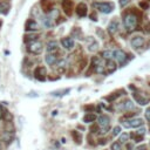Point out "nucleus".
I'll return each instance as SVG.
<instances>
[{"label": "nucleus", "instance_id": "nucleus-17", "mask_svg": "<svg viewBox=\"0 0 150 150\" xmlns=\"http://www.w3.org/2000/svg\"><path fill=\"white\" fill-rule=\"evenodd\" d=\"M45 60H46V62H47V65H49V66H53V65H55V64H56V61H57V59H56V56H55L54 54H50V53L46 55Z\"/></svg>", "mask_w": 150, "mask_h": 150}, {"label": "nucleus", "instance_id": "nucleus-8", "mask_svg": "<svg viewBox=\"0 0 150 150\" xmlns=\"http://www.w3.org/2000/svg\"><path fill=\"white\" fill-rule=\"evenodd\" d=\"M40 27H39V24L33 20V19H28L25 24V29L26 31H38Z\"/></svg>", "mask_w": 150, "mask_h": 150}, {"label": "nucleus", "instance_id": "nucleus-4", "mask_svg": "<svg viewBox=\"0 0 150 150\" xmlns=\"http://www.w3.org/2000/svg\"><path fill=\"white\" fill-rule=\"evenodd\" d=\"M28 50L33 54H40L42 52V44L39 41H34L28 45Z\"/></svg>", "mask_w": 150, "mask_h": 150}, {"label": "nucleus", "instance_id": "nucleus-7", "mask_svg": "<svg viewBox=\"0 0 150 150\" xmlns=\"http://www.w3.org/2000/svg\"><path fill=\"white\" fill-rule=\"evenodd\" d=\"M141 126H143V121L141 118H133V120H130V121L124 122L126 128H138Z\"/></svg>", "mask_w": 150, "mask_h": 150}, {"label": "nucleus", "instance_id": "nucleus-36", "mask_svg": "<svg viewBox=\"0 0 150 150\" xmlns=\"http://www.w3.org/2000/svg\"><path fill=\"white\" fill-rule=\"evenodd\" d=\"M0 27H1V21H0Z\"/></svg>", "mask_w": 150, "mask_h": 150}, {"label": "nucleus", "instance_id": "nucleus-20", "mask_svg": "<svg viewBox=\"0 0 150 150\" xmlns=\"http://www.w3.org/2000/svg\"><path fill=\"white\" fill-rule=\"evenodd\" d=\"M69 92H71V89H69V88H66V89H62V91L53 92L52 95H53V96H64V95H66V94L69 93Z\"/></svg>", "mask_w": 150, "mask_h": 150}, {"label": "nucleus", "instance_id": "nucleus-29", "mask_svg": "<svg viewBox=\"0 0 150 150\" xmlns=\"http://www.w3.org/2000/svg\"><path fill=\"white\" fill-rule=\"evenodd\" d=\"M117 96H118V94H117V93H114L113 95H110V96H107V97H106V100H108L109 102H111V101H114V100H115Z\"/></svg>", "mask_w": 150, "mask_h": 150}, {"label": "nucleus", "instance_id": "nucleus-3", "mask_svg": "<svg viewBox=\"0 0 150 150\" xmlns=\"http://www.w3.org/2000/svg\"><path fill=\"white\" fill-rule=\"evenodd\" d=\"M99 127L101 128L102 133H106V131L109 130V128H110V120H109L108 116L102 115V116L99 117Z\"/></svg>", "mask_w": 150, "mask_h": 150}, {"label": "nucleus", "instance_id": "nucleus-21", "mask_svg": "<svg viewBox=\"0 0 150 150\" xmlns=\"http://www.w3.org/2000/svg\"><path fill=\"white\" fill-rule=\"evenodd\" d=\"M96 120V116L94 114H87L84 117H83V122L86 123H89V122H94Z\"/></svg>", "mask_w": 150, "mask_h": 150}, {"label": "nucleus", "instance_id": "nucleus-16", "mask_svg": "<svg viewBox=\"0 0 150 150\" xmlns=\"http://www.w3.org/2000/svg\"><path fill=\"white\" fill-rule=\"evenodd\" d=\"M118 108L122 109V110H130V109L134 108V104H133V102L130 100H126V101H123L121 104H120Z\"/></svg>", "mask_w": 150, "mask_h": 150}, {"label": "nucleus", "instance_id": "nucleus-9", "mask_svg": "<svg viewBox=\"0 0 150 150\" xmlns=\"http://www.w3.org/2000/svg\"><path fill=\"white\" fill-rule=\"evenodd\" d=\"M133 96H134V99L136 100V102H137L138 104H141V106H144V104H147V103L149 102V100H150V97H149V96L142 95V94H140V93H136V92L133 94Z\"/></svg>", "mask_w": 150, "mask_h": 150}, {"label": "nucleus", "instance_id": "nucleus-15", "mask_svg": "<svg viewBox=\"0 0 150 150\" xmlns=\"http://www.w3.org/2000/svg\"><path fill=\"white\" fill-rule=\"evenodd\" d=\"M76 13H77V15L81 17V18L86 17V15H87V6H86V4H83V3L79 4L77 7H76Z\"/></svg>", "mask_w": 150, "mask_h": 150}, {"label": "nucleus", "instance_id": "nucleus-11", "mask_svg": "<svg viewBox=\"0 0 150 150\" xmlns=\"http://www.w3.org/2000/svg\"><path fill=\"white\" fill-rule=\"evenodd\" d=\"M62 8H64L65 13L68 17L72 15V13H73V3L71 1V0H64L62 1Z\"/></svg>", "mask_w": 150, "mask_h": 150}, {"label": "nucleus", "instance_id": "nucleus-23", "mask_svg": "<svg viewBox=\"0 0 150 150\" xmlns=\"http://www.w3.org/2000/svg\"><path fill=\"white\" fill-rule=\"evenodd\" d=\"M72 136H73V138H74L75 143H77V144H80V143H81L82 137H81V135H80V133H79V131L73 130V131H72Z\"/></svg>", "mask_w": 150, "mask_h": 150}, {"label": "nucleus", "instance_id": "nucleus-31", "mask_svg": "<svg viewBox=\"0 0 150 150\" xmlns=\"http://www.w3.org/2000/svg\"><path fill=\"white\" fill-rule=\"evenodd\" d=\"M128 3H129V0H120V6H121V7H124Z\"/></svg>", "mask_w": 150, "mask_h": 150}, {"label": "nucleus", "instance_id": "nucleus-28", "mask_svg": "<svg viewBox=\"0 0 150 150\" xmlns=\"http://www.w3.org/2000/svg\"><path fill=\"white\" fill-rule=\"evenodd\" d=\"M128 138H129V134H122L121 135V137H120V143H126L127 141H128Z\"/></svg>", "mask_w": 150, "mask_h": 150}, {"label": "nucleus", "instance_id": "nucleus-19", "mask_svg": "<svg viewBox=\"0 0 150 150\" xmlns=\"http://www.w3.org/2000/svg\"><path fill=\"white\" fill-rule=\"evenodd\" d=\"M41 5H42V8H44L45 12H49L52 10V3L49 1V0H42Z\"/></svg>", "mask_w": 150, "mask_h": 150}, {"label": "nucleus", "instance_id": "nucleus-10", "mask_svg": "<svg viewBox=\"0 0 150 150\" xmlns=\"http://www.w3.org/2000/svg\"><path fill=\"white\" fill-rule=\"evenodd\" d=\"M130 44H131V46L134 48H140V47H142L144 45V38L141 37V35H136V37H134L131 39Z\"/></svg>", "mask_w": 150, "mask_h": 150}, {"label": "nucleus", "instance_id": "nucleus-24", "mask_svg": "<svg viewBox=\"0 0 150 150\" xmlns=\"http://www.w3.org/2000/svg\"><path fill=\"white\" fill-rule=\"evenodd\" d=\"M115 69H116L115 62L111 61V60H108V62H107V71H108V73H113Z\"/></svg>", "mask_w": 150, "mask_h": 150}, {"label": "nucleus", "instance_id": "nucleus-35", "mask_svg": "<svg viewBox=\"0 0 150 150\" xmlns=\"http://www.w3.org/2000/svg\"><path fill=\"white\" fill-rule=\"evenodd\" d=\"M1 10H3V8H1V6H0V13H1V12H3V11H1Z\"/></svg>", "mask_w": 150, "mask_h": 150}, {"label": "nucleus", "instance_id": "nucleus-18", "mask_svg": "<svg viewBox=\"0 0 150 150\" xmlns=\"http://www.w3.org/2000/svg\"><path fill=\"white\" fill-rule=\"evenodd\" d=\"M57 47H59V45H57L56 41H49L47 44V52L53 54L55 50H57Z\"/></svg>", "mask_w": 150, "mask_h": 150}, {"label": "nucleus", "instance_id": "nucleus-2", "mask_svg": "<svg viewBox=\"0 0 150 150\" xmlns=\"http://www.w3.org/2000/svg\"><path fill=\"white\" fill-rule=\"evenodd\" d=\"M94 7H96L100 12H102V13H106V14H108V13H110L113 10H114V5L111 4V3H95L94 4Z\"/></svg>", "mask_w": 150, "mask_h": 150}, {"label": "nucleus", "instance_id": "nucleus-34", "mask_svg": "<svg viewBox=\"0 0 150 150\" xmlns=\"http://www.w3.org/2000/svg\"><path fill=\"white\" fill-rule=\"evenodd\" d=\"M6 114V111H4V108L1 107V106H0V118H1V117H4V115Z\"/></svg>", "mask_w": 150, "mask_h": 150}, {"label": "nucleus", "instance_id": "nucleus-14", "mask_svg": "<svg viewBox=\"0 0 150 150\" xmlns=\"http://www.w3.org/2000/svg\"><path fill=\"white\" fill-rule=\"evenodd\" d=\"M117 29H118V21H117V19H114L108 25V33L109 34H115L117 32Z\"/></svg>", "mask_w": 150, "mask_h": 150}, {"label": "nucleus", "instance_id": "nucleus-22", "mask_svg": "<svg viewBox=\"0 0 150 150\" xmlns=\"http://www.w3.org/2000/svg\"><path fill=\"white\" fill-rule=\"evenodd\" d=\"M38 40V35L37 34H31V35H26L25 37V42L26 44H31Z\"/></svg>", "mask_w": 150, "mask_h": 150}, {"label": "nucleus", "instance_id": "nucleus-6", "mask_svg": "<svg viewBox=\"0 0 150 150\" xmlns=\"http://www.w3.org/2000/svg\"><path fill=\"white\" fill-rule=\"evenodd\" d=\"M46 74H47L46 68L42 67V66L37 67L35 71H34V76H35V79H38L39 81H45V80H46Z\"/></svg>", "mask_w": 150, "mask_h": 150}, {"label": "nucleus", "instance_id": "nucleus-1", "mask_svg": "<svg viewBox=\"0 0 150 150\" xmlns=\"http://www.w3.org/2000/svg\"><path fill=\"white\" fill-rule=\"evenodd\" d=\"M137 24H138V19L133 13H128L123 19V25H124V27H126V29L128 32L134 31V29L136 28V26H137Z\"/></svg>", "mask_w": 150, "mask_h": 150}, {"label": "nucleus", "instance_id": "nucleus-32", "mask_svg": "<svg viewBox=\"0 0 150 150\" xmlns=\"http://www.w3.org/2000/svg\"><path fill=\"white\" fill-rule=\"evenodd\" d=\"M145 118L148 120V121H150V108H148L145 110Z\"/></svg>", "mask_w": 150, "mask_h": 150}, {"label": "nucleus", "instance_id": "nucleus-5", "mask_svg": "<svg viewBox=\"0 0 150 150\" xmlns=\"http://www.w3.org/2000/svg\"><path fill=\"white\" fill-rule=\"evenodd\" d=\"M113 57L116 60L117 62L123 64L126 61V59H127V55L122 49H116V50L113 52Z\"/></svg>", "mask_w": 150, "mask_h": 150}, {"label": "nucleus", "instance_id": "nucleus-27", "mask_svg": "<svg viewBox=\"0 0 150 150\" xmlns=\"http://www.w3.org/2000/svg\"><path fill=\"white\" fill-rule=\"evenodd\" d=\"M111 150H122V147H121V143L120 142H115L111 144Z\"/></svg>", "mask_w": 150, "mask_h": 150}, {"label": "nucleus", "instance_id": "nucleus-13", "mask_svg": "<svg viewBox=\"0 0 150 150\" xmlns=\"http://www.w3.org/2000/svg\"><path fill=\"white\" fill-rule=\"evenodd\" d=\"M61 45H62L66 49L71 50V49H73V48H74L75 42H74V40H73L72 38H64V39L61 40Z\"/></svg>", "mask_w": 150, "mask_h": 150}, {"label": "nucleus", "instance_id": "nucleus-30", "mask_svg": "<svg viewBox=\"0 0 150 150\" xmlns=\"http://www.w3.org/2000/svg\"><path fill=\"white\" fill-rule=\"evenodd\" d=\"M120 133H121V127H115L114 130H113V135L116 136V135H118Z\"/></svg>", "mask_w": 150, "mask_h": 150}, {"label": "nucleus", "instance_id": "nucleus-33", "mask_svg": "<svg viewBox=\"0 0 150 150\" xmlns=\"http://www.w3.org/2000/svg\"><path fill=\"white\" fill-rule=\"evenodd\" d=\"M145 131H147L145 129H140L138 131H136V135H140V136H143V135L145 134Z\"/></svg>", "mask_w": 150, "mask_h": 150}, {"label": "nucleus", "instance_id": "nucleus-12", "mask_svg": "<svg viewBox=\"0 0 150 150\" xmlns=\"http://www.w3.org/2000/svg\"><path fill=\"white\" fill-rule=\"evenodd\" d=\"M87 45H88L89 52H95V50H97V48H99V42H97L94 38H92V37L87 40Z\"/></svg>", "mask_w": 150, "mask_h": 150}, {"label": "nucleus", "instance_id": "nucleus-25", "mask_svg": "<svg viewBox=\"0 0 150 150\" xmlns=\"http://www.w3.org/2000/svg\"><path fill=\"white\" fill-rule=\"evenodd\" d=\"M53 18H49V17H46V18H44V24L47 26V27H52L53 26V20H52Z\"/></svg>", "mask_w": 150, "mask_h": 150}, {"label": "nucleus", "instance_id": "nucleus-26", "mask_svg": "<svg viewBox=\"0 0 150 150\" xmlns=\"http://www.w3.org/2000/svg\"><path fill=\"white\" fill-rule=\"evenodd\" d=\"M102 57H104V59H108V60H110V57L113 56V52L111 50H104L102 54Z\"/></svg>", "mask_w": 150, "mask_h": 150}]
</instances>
